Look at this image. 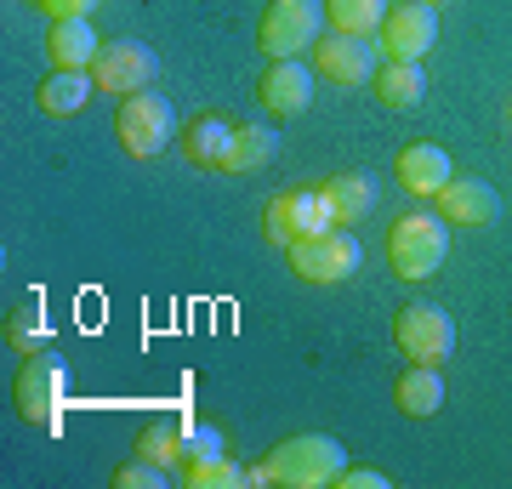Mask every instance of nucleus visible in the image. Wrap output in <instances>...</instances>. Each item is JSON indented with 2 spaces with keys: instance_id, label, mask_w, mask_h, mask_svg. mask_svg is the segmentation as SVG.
Returning a JSON list of instances; mask_svg holds the SVG:
<instances>
[{
  "instance_id": "nucleus-28",
  "label": "nucleus",
  "mask_w": 512,
  "mask_h": 489,
  "mask_svg": "<svg viewBox=\"0 0 512 489\" xmlns=\"http://www.w3.org/2000/svg\"><path fill=\"white\" fill-rule=\"evenodd\" d=\"M35 12H46V18H92L103 0H29Z\"/></svg>"
},
{
  "instance_id": "nucleus-16",
  "label": "nucleus",
  "mask_w": 512,
  "mask_h": 489,
  "mask_svg": "<svg viewBox=\"0 0 512 489\" xmlns=\"http://www.w3.org/2000/svg\"><path fill=\"white\" fill-rule=\"evenodd\" d=\"M103 40H97L92 18H52L46 29V63L52 69H92Z\"/></svg>"
},
{
  "instance_id": "nucleus-10",
  "label": "nucleus",
  "mask_w": 512,
  "mask_h": 489,
  "mask_svg": "<svg viewBox=\"0 0 512 489\" xmlns=\"http://www.w3.org/2000/svg\"><path fill=\"white\" fill-rule=\"evenodd\" d=\"M433 46H439V12H433V6H421V0L387 6V18H382L387 63H421Z\"/></svg>"
},
{
  "instance_id": "nucleus-23",
  "label": "nucleus",
  "mask_w": 512,
  "mask_h": 489,
  "mask_svg": "<svg viewBox=\"0 0 512 489\" xmlns=\"http://www.w3.org/2000/svg\"><path fill=\"white\" fill-rule=\"evenodd\" d=\"M183 427H188V421H148V427H137V444H131V450L143 455V461H160L165 472L183 467V461H188Z\"/></svg>"
},
{
  "instance_id": "nucleus-9",
  "label": "nucleus",
  "mask_w": 512,
  "mask_h": 489,
  "mask_svg": "<svg viewBox=\"0 0 512 489\" xmlns=\"http://www.w3.org/2000/svg\"><path fill=\"white\" fill-rule=\"evenodd\" d=\"M12 399H18V416L29 427H52L57 421V404H63V359H57L52 347L23 359L18 381H12Z\"/></svg>"
},
{
  "instance_id": "nucleus-20",
  "label": "nucleus",
  "mask_w": 512,
  "mask_h": 489,
  "mask_svg": "<svg viewBox=\"0 0 512 489\" xmlns=\"http://www.w3.org/2000/svg\"><path fill=\"white\" fill-rule=\"evenodd\" d=\"M274 160H279V131L274 126H234V143H228L222 171H228V177H251V171H268Z\"/></svg>"
},
{
  "instance_id": "nucleus-4",
  "label": "nucleus",
  "mask_w": 512,
  "mask_h": 489,
  "mask_svg": "<svg viewBox=\"0 0 512 489\" xmlns=\"http://www.w3.org/2000/svg\"><path fill=\"white\" fill-rule=\"evenodd\" d=\"M325 40V0H268V12L256 23V46L274 57H302Z\"/></svg>"
},
{
  "instance_id": "nucleus-3",
  "label": "nucleus",
  "mask_w": 512,
  "mask_h": 489,
  "mask_svg": "<svg viewBox=\"0 0 512 489\" xmlns=\"http://www.w3.org/2000/svg\"><path fill=\"white\" fill-rule=\"evenodd\" d=\"M285 262L302 285H348L365 262V245L353 239V228H325V234L285 245Z\"/></svg>"
},
{
  "instance_id": "nucleus-22",
  "label": "nucleus",
  "mask_w": 512,
  "mask_h": 489,
  "mask_svg": "<svg viewBox=\"0 0 512 489\" xmlns=\"http://www.w3.org/2000/svg\"><path fill=\"white\" fill-rule=\"evenodd\" d=\"M6 347H12L18 359H29V353H46V347H52V325L40 319V302H35V296L6 313Z\"/></svg>"
},
{
  "instance_id": "nucleus-17",
  "label": "nucleus",
  "mask_w": 512,
  "mask_h": 489,
  "mask_svg": "<svg viewBox=\"0 0 512 489\" xmlns=\"http://www.w3.org/2000/svg\"><path fill=\"white\" fill-rule=\"evenodd\" d=\"M319 188H325L336 228H359V222L376 211V182H370L365 171H336V177H325Z\"/></svg>"
},
{
  "instance_id": "nucleus-6",
  "label": "nucleus",
  "mask_w": 512,
  "mask_h": 489,
  "mask_svg": "<svg viewBox=\"0 0 512 489\" xmlns=\"http://www.w3.org/2000/svg\"><path fill=\"white\" fill-rule=\"evenodd\" d=\"M325 228H336V217H330V200L325 188L313 182V188H285V194H274L268 200V211H262V234H268V245H296V239H313L325 234Z\"/></svg>"
},
{
  "instance_id": "nucleus-14",
  "label": "nucleus",
  "mask_w": 512,
  "mask_h": 489,
  "mask_svg": "<svg viewBox=\"0 0 512 489\" xmlns=\"http://www.w3.org/2000/svg\"><path fill=\"white\" fill-rule=\"evenodd\" d=\"M228 143H234V120L222 109H205L194 114L183 131H177V148H183L188 165H200V171H222V160H228Z\"/></svg>"
},
{
  "instance_id": "nucleus-8",
  "label": "nucleus",
  "mask_w": 512,
  "mask_h": 489,
  "mask_svg": "<svg viewBox=\"0 0 512 489\" xmlns=\"http://www.w3.org/2000/svg\"><path fill=\"white\" fill-rule=\"evenodd\" d=\"M92 80L97 91H109V97H137V91H154V80H160V57H154V46L148 40H103V52H97L92 63Z\"/></svg>"
},
{
  "instance_id": "nucleus-1",
  "label": "nucleus",
  "mask_w": 512,
  "mask_h": 489,
  "mask_svg": "<svg viewBox=\"0 0 512 489\" xmlns=\"http://www.w3.org/2000/svg\"><path fill=\"white\" fill-rule=\"evenodd\" d=\"M348 467V450L325 433H296L285 444L262 455L251 467V489L262 484H285V489H330L336 484V472Z\"/></svg>"
},
{
  "instance_id": "nucleus-30",
  "label": "nucleus",
  "mask_w": 512,
  "mask_h": 489,
  "mask_svg": "<svg viewBox=\"0 0 512 489\" xmlns=\"http://www.w3.org/2000/svg\"><path fill=\"white\" fill-rule=\"evenodd\" d=\"M421 6H433V12H439V6H450V0H421Z\"/></svg>"
},
{
  "instance_id": "nucleus-5",
  "label": "nucleus",
  "mask_w": 512,
  "mask_h": 489,
  "mask_svg": "<svg viewBox=\"0 0 512 489\" xmlns=\"http://www.w3.org/2000/svg\"><path fill=\"white\" fill-rule=\"evenodd\" d=\"M114 137L131 160H160L171 137H177V114L160 91H137V97H120V114H114Z\"/></svg>"
},
{
  "instance_id": "nucleus-25",
  "label": "nucleus",
  "mask_w": 512,
  "mask_h": 489,
  "mask_svg": "<svg viewBox=\"0 0 512 489\" xmlns=\"http://www.w3.org/2000/svg\"><path fill=\"white\" fill-rule=\"evenodd\" d=\"M183 484L188 489H239V484H251V467H239L228 455H211V461H188Z\"/></svg>"
},
{
  "instance_id": "nucleus-11",
  "label": "nucleus",
  "mask_w": 512,
  "mask_h": 489,
  "mask_svg": "<svg viewBox=\"0 0 512 489\" xmlns=\"http://www.w3.org/2000/svg\"><path fill=\"white\" fill-rule=\"evenodd\" d=\"M308 57H313V74L330 80V86L359 91V86L376 80V46H370L365 35H325Z\"/></svg>"
},
{
  "instance_id": "nucleus-27",
  "label": "nucleus",
  "mask_w": 512,
  "mask_h": 489,
  "mask_svg": "<svg viewBox=\"0 0 512 489\" xmlns=\"http://www.w3.org/2000/svg\"><path fill=\"white\" fill-rule=\"evenodd\" d=\"M183 450L188 461H211V455H222V438L211 427H183Z\"/></svg>"
},
{
  "instance_id": "nucleus-2",
  "label": "nucleus",
  "mask_w": 512,
  "mask_h": 489,
  "mask_svg": "<svg viewBox=\"0 0 512 489\" xmlns=\"http://www.w3.org/2000/svg\"><path fill=\"white\" fill-rule=\"evenodd\" d=\"M444 256H450V222L433 217V211H410V217H399L387 228V268H393V279L421 285V279H433L444 268Z\"/></svg>"
},
{
  "instance_id": "nucleus-29",
  "label": "nucleus",
  "mask_w": 512,
  "mask_h": 489,
  "mask_svg": "<svg viewBox=\"0 0 512 489\" xmlns=\"http://www.w3.org/2000/svg\"><path fill=\"white\" fill-rule=\"evenodd\" d=\"M336 484H342V489H387L393 478H387L382 467H342V472H336Z\"/></svg>"
},
{
  "instance_id": "nucleus-7",
  "label": "nucleus",
  "mask_w": 512,
  "mask_h": 489,
  "mask_svg": "<svg viewBox=\"0 0 512 489\" xmlns=\"http://www.w3.org/2000/svg\"><path fill=\"white\" fill-rule=\"evenodd\" d=\"M393 342L410 364H444L456 353V319L433 302H404L393 313Z\"/></svg>"
},
{
  "instance_id": "nucleus-26",
  "label": "nucleus",
  "mask_w": 512,
  "mask_h": 489,
  "mask_svg": "<svg viewBox=\"0 0 512 489\" xmlns=\"http://www.w3.org/2000/svg\"><path fill=\"white\" fill-rule=\"evenodd\" d=\"M160 484H165V467L160 461H143V455L114 472V489H160Z\"/></svg>"
},
{
  "instance_id": "nucleus-19",
  "label": "nucleus",
  "mask_w": 512,
  "mask_h": 489,
  "mask_svg": "<svg viewBox=\"0 0 512 489\" xmlns=\"http://www.w3.org/2000/svg\"><path fill=\"white\" fill-rule=\"evenodd\" d=\"M393 404H399V416L410 421H427L444 410V376L433 364H410L399 381H393Z\"/></svg>"
},
{
  "instance_id": "nucleus-18",
  "label": "nucleus",
  "mask_w": 512,
  "mask_h": 489,
  "mask_svg": "<svg viewBox=\"0 0 512 489\" xmlns=\"http://www.w3.org/2000/svg\"><path fill=\"white\" fill-rule=\"evenodd\" d=\"M92 91H97L92 69H52L46 80H40L35 103H40V114H52V120H69V114H80L86 103H92Z\"/></svg>"
},
{
  "instance_id": "nucleus-15",
  "label": "nucleus",
  "mask_w": 512,
  "mask_h": 489,
  "mask_svg": "<svg viewBox=\"0 0 512 489\" xmlns=\"http://www.w3.org/2000/svg\"><path fill=\"white\" fill-rule=\"evenodd\" d=\"M393 177H399L404 194H416V200H439V188L456 177V171H450V154H444V148L410 143V148H399V160H393Z\"/></svg>"
},
{
  "instance_id": "nucleus-21",
  "label": "nucleus",
  "mask_w": 512,
  "mask_h": 489,
  "mask_svg": "<svg viewBox=\"0 0 512 489\" xmlns=\"http://www.w3.org/2000/svg\"><path fill=\"white\" fill-rule=\"evenodd\" d=\"M421 97H427V69L421 63H387V69H376V103H387V109H421Z\"/></svg>"
},
{
  "instance_id": "nucleus-13",
  "label": "nucleus",
  "mask_w": 512,
  "mask_h": 489,
  "mask_svg": "<svg viewBox=\"0 0 512 489\" xmlns=\"http://www.w3.org/2000/svg\"><path fill=\"white\" fill-rule=\"evenodd\" d=\"M439 217L450 228H490L501 217V194L484 177H450L439 188Z\"/></svg>"
},
{
  "instance_id": "nucleus-24",
  "label": "nucleus",
  "mask_w": 512,
  "mask_h": 489,
  "mask_svg": "<svg viewBox=\"0 0 512 489\" xmlns=\"http://www.w3.org/2000/svg\"><path fill=\"white\" fill-rule=\"evenodd\" d=\"M325 18L336 35H376L387 18V0H325Z\"/></svg>"
},
{
  "instance_id": "nucleus-12",
  "label": "nucleus",
  "mask_w": 512,
  "mask_h": 489,
  "mask_svg": "<svg viewBox=\"0 0 512 489\" xmlns=\"http://www.w3.org/2000/svg\"><path fill=\"white\" fill-rule=\"evenodd\" d=\"M313 80H319V74H313L308 63H296V57H274L268 74L256 80V103L274 114V120H296V114L313 109Z\"/></svg>"
}]
</instances>
